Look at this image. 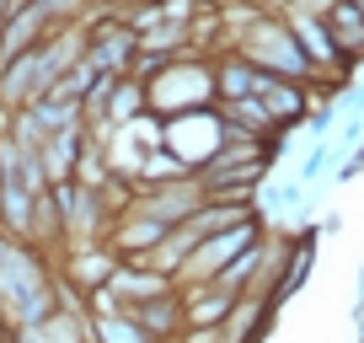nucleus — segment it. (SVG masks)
I'll use <instances>...</instances> for the list:
<instances>
[{"label":"nucleus","instance_id":"13","mask_svg":"<svg viewBox=\"0 0 364 343\" xmlns=\"http://www.w3.org/2000/svg\"><path fill=\"white\" fill-rule=\"evenodd\" d=\"M321 27H327L332 48L348 65H364V11H359V0H332V11L321 16Z\"/></svg>","mask_w":364,"mask_h":343},{"label":"nucleus","instance_id":"20","mask_svg":"<svg viewBox=\"0 0 364 343\" xmlns=\"http://www.w3.org/2000/svg\"><path fill=\"white\" fill-rule=\"evenodd\" d=\"M338 161V150H332V139H321V145H311L306 150V161H300V172H295V183L300 188H316L321 177H327V167Z\"/></svg>","mask_w":364,"mask_h":343},{"label":"nucleus","instance_id":"10","mask_svg":"<svg viewBox=\"0 0 364 343\" xmlns=\"http://www.w3.org/2000/svg\"><path fill=\"white\" fill-rule=\"evenodd\" d=\"M48 33H54V27H48V16L38 11L33 0H16V11L6 16V27H0V65H11L16 54L38 48V43H43Z\"/></svg>","mask_w":364,"mask_h":343},{"label":"nucleus","instance_id":"25","mask_svg":"<svg viewBox=\"0 0 364 343\" xmlns=\"http://www.w3.org/2000/svg\"><path fill=\"white\" fill-rule=\"evenodd\" d=\"M359 343H364V338H359Z\"/></svg>","mask_w":364,"mask_h":343},{"label":"nucleus","instance_id":"5","mask_svg":"<svg viewBox=\"0 0 364 343\" xmlns=\"http://www.w3.org/2000/svg\"><path fill=\"white\" fill-rule=\"evenodd\" d=\"M257 97L268 107V118L279 129H300L311 118V102H316V86H300V80H279V75H257Z\"/></svg>","mask_w":364,"mask_h":343},{"label":"nucleus","instance_id":"3","mask_svg":"<svg viewBox=\"0 0 364 343\" xmlns=\"http://www.w3.org/2000/svg\"><path fill=\"white\" fill-rule=\"evenodd\" d=\"M134 209L156 215L161 226H182V220L193 215V209H204V188H198V177L188 172V177H177V183H161V188H134Z\"/></svg>","mask_w":364,"mask_h":343},{"label":"nucleus","instance_id":"11","mask_svg":"<svg viewBox=\"0 0 364 343\" xmlns=\"http://www.w3.org/2000/svg\"><path fill=\"white\" fill-rule=\"evenodd\" d=\"M220 124H225V139H279L284 129L268 118L262 97H236V102H215Z\"/></svg>","mask_w":364,"mask_h":343},{"label":"nucleus","instance_id":"9","mask_svg":"<svg viewBox=\"0 0 364 343\" xmlns=\"http://www.w3.org/2000/svg\"><path fill=\"white\" fill-rule=\"evenodd\" d=\"M86 145H91L86 124L59 129L54 139H43V145H38V167H43V183L54 188V183H65V177H75V167H80V156H86Z\"/></svg>","mask_w":364,"mask_h":343},{"label":"nucleus","instance_id":"16","mask_svg":"<svg viewBox=\"0 0 364 343\" xmlns=\"http://www.w3.org/2000/svg\"><path fill=\"white\" fill-rule=\"evenodd\" d=\"M139 113H150V107H145V86H139V80H129V75H118L113 92H107V113H102L107 134H113V129H124V124H134Z\"/></svg>","mask_w":364,"mask_h":343},{"label":"nucleus","instance_id":"19","mask_svg":"<svg viewBox=\"0 0 364 343\" xmlns=\"http://www.w3.org/2000/svg\"><path fill=\"white\" fill-rule=\"evenodd\" d=\"M300 204H306V188H300V183H273L268 199H257V215L262 220H268V215H295Z\"/></svg>","mask_w":364,"mask_h":343},{"label":"nucleus","instance_id":"21","mask_svg":"<svg viewBox=\"0 0 364 343\" xmlns=\"http://www.w3.org/2000/svg\"><path fill=\"white\" fill-rule=\"evenodd\" d=\"M171 343H225V327H182Z\"/></svg>","mask_w":364,"mask_h":343},{"label":"nucleus","instance_id":"6","mask_svg":"<svg viewBox=\"0 0 364 343\" xmlns=\"http://www.w3.org/2000/svg\"><path fill=\"white\" fill-rule=\"evenodd\" d=\"M107 295L118 300V306L124 311H134V306H145V300H161V295H171V279L166 274H156V268H145V263H124V258H118V268L113 274H107Z\"/></svg>","mask_w":364,"mask_h":343},{"label":"nucleus","instance_id":"2","mask_svg":"<svg viewBox=\"0 0 364 343\" xmlns=\"http://www.w3.org/2000/svg\"><path fill=\"white\" fill-rule=\"evenodd\" d=\"M145 107L156 118H177L193 107H215V65L209 54H182L166 59L156 80H145Z\"/></svg>","mask_w":364,"mask_h":343},{"label":"nucleus","instance_id":"18","mask_svg":"<svg viewBox=\"0 0 364 343\" xmlns=\"http://www.w3.org/2000/svg\"><path fill=\"white\" fill-rule=\"evenodd\" d=\"M177 177H188V167L161 145V150H145V156H139V167H134L129 183H134V188H161V183H177Z\"/></svg>","mask_w":364,"mask_h":343},{"label":"nucleus","instance_id":"1","mask_svg":"<svg viewBox=\"0 0 364 343\" xmlns=\"http://www.w3.org/2000/svg\"><path fill=\"white\" fill-rule=\"evenodd\" d=\"M225 48H236L241 59H247L252 70H262V75H279V80H300V86H327V80L311 70V59L300 54V43H295V33L284 27V16H273V11H262V16H252L247 27H241L236 38H230Z\"/></svg>","mask_w":364,"mask_h":343},{"label":"nucleus","instance_id":"4","mask_svg":"<svg viewBox=\"0 0 364 343\" xmlns=\"http://www.w3.org/2000/svg\"><path fill=\"white\" fill-rule=\"evenodd\" d=\"M171 226H161L156 215H145V209L129 204L124 215L113 220V231H107V247H113V258H124V263H139L145 252L161 247V236H166Z\"/></svg>","mask_w":364,"mask_h":343},{"label":"nucleus","instance_id":"14","mask_svg":"<svg viewBox=\"0 0 364 343\" xmlns=\"http://www.w3.org/2000/svg\"><path fill=\"white\" fill-rule=\"evenodd\" d=\"M209 65H215V102L257 97V75H262V70H252L236 48H215V54H209Z\"/></svg>","mask_w":364,"mask_h":343},{"label":"nucleus","instance_id":"17","mask_svg":"<svg viewBox=\"0 0 364 343\" xmlns=\"http://www.w3.org/2000/svg\"><path fill=\"white\" fill-rule=\"evenodd\" d=\"M91 343H150V332L139 327L129 311H107V317H86Z\"/></svg>","mask_w":364,"mask_h":343},{"label":"nucleus","instance_id":"12","mask_svg":"<svg viewBox=\"0 0 364 343\" xmlns=\"http://www.w3.org/2000/svg\"><path fill=\"white\" fill-rule=\"evenodd\" d=\"M11 343H91L86 311H80V306H54L43 322H33V327H16Z\"/></svg>","mask_w":364,"mask_h":343},{"label":"nucleus","instance_id":"15","mask_svg":"<svg viewBox=\"0 0 364 343\" xmlns=\"http://www.w3.org/2000/svg\"><path fill=\"white\" fill-rule=\"evenodd\" d=\"M129 317L139 322V327L150 332V343H171L182 332V306H177V290L171 295H161V300H145V306H134Z\"/></svg>","mask_w":364,"mask_h":343},{"label":"nucleus","instance_id":"22","mask_svg":"<svg viewBox=\"0 0 364 343\" xmlns=\"http://www.w3.org/2000/svg\"><path fill=\"white\" fill-rule=\"evenodd\" d=\"M0 343H11V317H6V306H0Z\"/></svg>","mask_w":364,"mask_h":343},{"label":"nucleus","instance_id":"23","mask_svg":"<svg viewBox=\"0 0 364 343\" xmlns=\"http://www.w3.org/2000/svg\"><path fill=\"white\" fill-rule=\"evenodd\" d=\"M16 11V0H0V27H6V16Z\"/></svg>","mask_w":364,"mask_h":343},{"label":"nucleus","instance_id":"7","mask_svg":"<svg viewBox=\"0 0 364 343\" xmlns=\"http://www.w3.org/2000/svg\"><path fill=\"white\" fill-rule=\"evenodd\" d=\"M236 290H225L220 279L209 285H177V306H182V327H220L236 306Z\"/></svg>","mask_w":364,"mask_h":343},{"label":"nucleus","instance_id":"24","mask_svg":"<svg viewBox=\"0 0 364 343\" xmlns=\"http://www.w3.org/2000/svg\"><path fill=\"white\" fill-rule=\"evenodd\" d=\"M0 124H6V113H0Z\"/></svg>","mask_w":364,"mask_h":343},{"label":"nucleus","instance_id":"8","mask_svg":"<svg viewBox=\"0 0 364 343\" xmlns=\"http://www.w3.org/2000/svg\"><path fill=\"white\" fill-rule=\"evenodd\" d=\"M113 268H118V258H113V247H107V241H80V247H65L59 279H65V285H75L80 295H86V290H102Z\"/></svg>","mask_w":364,"mask_h":343}]
</instances>
